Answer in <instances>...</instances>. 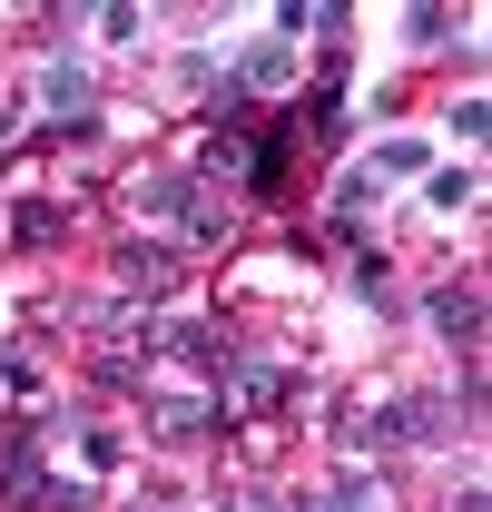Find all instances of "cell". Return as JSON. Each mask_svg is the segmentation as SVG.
<instances>
[{
	"instance_id": "1",
	"label": "cell",
	"mask_w": 492,
	"mask_h": 512,
	"mask_svg": "<svg viewBox=\"0 0 492 512\" xmlns=\"http://www.w3.org/2000/svg\"><path fill=\"white\" fill-rule=\"evenodd\" d=\"M119 276L138 286V296H158V286H168V256H138V247H128V256H119Z\"/></svg>"
},
{
	"instance_id": "2",
	"label": "cell",
	"mask_w": 492,
	"mask_h": 512,
	"mask_svg": "<svg viewBox=\"0 0 492 512\" xmlns=\"http://www.w3.org/2000/svg\"><path fill=\"white\" fill-rule=\"evenodd\" d=\"M50 99H60V109H89V79H79V69L60 60V69H50Z\"/></svg>"
},
{
	"instance_id": "4",
	"label": "cell",
	"mask_w": 492,
	"mask_h": 512,
	"mask_svg": "<svg viewBox=\"0 0 492 512\" xmlns=\"http://www.w3.org/2000/svg\"><path fill=\"white\" fill-rule=\"evenodd\" d=\"M237 512H266V503H237Z\"/></svg>"
},
{
	"instance_id": "3",
	"label": "cell",
	"mask_w": 492,
	"mask_h": 512,
	"mask_svg": "<svg viewBox=\"0 0 492 512\" xmlns=\"http://www.w3.org/2000/svg\"><path fill=\"white\" fill-rule=\"evenodd\" d=\"M0 138H10V109H0Z\"/></svg>"
}]
</instances>
